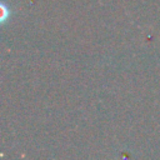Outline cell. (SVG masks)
Wrapping results in <instances>:
<instances>
[{
	"mask_svg": "<svg viewBox=\"0 0 160 160\" xmlns=\"http://www.w3.org/2000/svg\"><path fill=\"white\" fill-rule=\"evenodd\" d=\"M0 10H1V14H0V21H1V22H5L6 19H8L9 15H10V10H9V8H8L4 2H1V5H0Z\"/></svg>",
	"mask_w": 160,
	"mask_h": 160,
	"instance_id": "cell-1",
	"label": "cell"
}]
</instances>
